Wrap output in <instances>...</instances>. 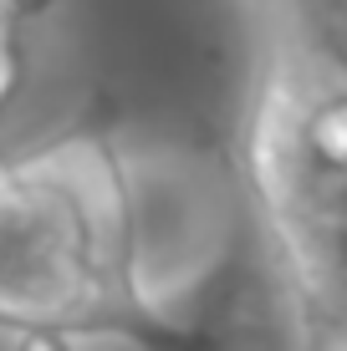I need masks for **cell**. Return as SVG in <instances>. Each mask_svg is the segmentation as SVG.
<instances>
[{
  "label": "cell",
  "mask_w": 347,
  "mask_h": 351,
  "mask_svg": "<svg viewBox=\"0 0 347 351\" xmlns=\"http://www.w3.org/2000/svg\"><path fill=\"white\" fill-rule=\"evenodd\" d=\"M56 0H0V10H5L16 26H26V21H36V16H46Z\"/></svg>",
  "instance_id": "4"
},
{
  "label": "cell",
  "mask_w": 347,
  "mask_h": 351,
  "mask_svg": "<svg viewBox=\"0 0 347 351\" xmlns=\"http://www.w3.org/2000/svg\"><path fill=\"white\" fill-rule=\"evenodd\" d=\"M21 351H71V336H56V331H31V336H21Z\"/></svg>",
  "instance_id": "5"
},
{
  "label": "cell",
  "mask_w": 347,
  "mask_h": 351,
  "mask_svg": "<svg viewBox=\"0 0 347 351\" xmlns=\"http://www.w3.org/2000/svg\"><path fill=\"white\" fill-rule=\"evenodd\" d=\"M317 351H322V346H317Z\"/></svg>",
  "instance_id": "6"
},
{
  "label": "cell",
  "mask_w": 347,
  "mask_h": 351,
  "mask_svg": "<svg viewBox=\"0 0 347 351\" xmlns=\"http://www.w3.org/2000/svg\"><path fill=\"white\" fill-rule=\"evenodd\" d=\"M128 219V306L138 341L194 346L225 311L245 255V178L220 143L113 138Z\"/></svg>",
  "instance_id": "2"
},
{
  "label": "cell",
  "mask_w": 347,
  "mask_h": 351,
  "mask_svg": "<svg viewBox=\"0 0 347 351\" xmlns=\"http://www.w3.org/2000/svg\"><path fill=\"white\" fill-rule=\"evenodd\" d=\"M0 326L21 336H138L113 138L71 132L0 158Z\"/></svg>",
  "instance_id": "1"
},
{
  "label": "cell",
  "mask_w": 347,
  "mask_h": 351,
  "mask_svg": "<svg viewBox=\"0 0 347 351\" xmlns=\"http://www.w3.org/2000/svg\"><path fill=\"white\" fill-rule=\"evenodd\" d=\"M16 21L0 10V102H5L10 92H16V82H21V46H16Z\"/></svg>",
  "instance_id": "3"
}]
</instances>
